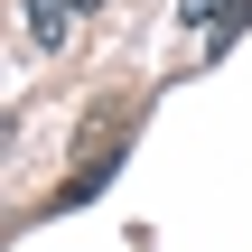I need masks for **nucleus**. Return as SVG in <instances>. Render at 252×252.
I'll return each instance as SVG.
<instances>
[{
  "label": "nucleus",
  "instance_id": "nucleus-1",
  "mask_svg": "<svg viewBox=\"0 0 252 252\" xmlns=\"http://www.w3.org/2000/svg\"><path fill=\"white\" fill-rule=\"evenodd\" d=\"M122 131H131V103H94V122H84V168L56 187V206H47V215H65V206H94V196H103V178L122 168Z\"/></svg>",
  "mask_w": 252,
  "mask_h": 252
},
{
  "label": "nucleus",
  "instance_id": "nucleus-2",
  "mask_svg": "<svg viewBox=\"0 0 252 252\" xmlns=\"http://www.w3.org/2000/svg\"><path fill=\"white\" fill-rule=\"evenodd\" d=\"M75 19H84L75 0H28V28H37V47H65V37H75Z\"/></svg>",
  "mask_w": 252,
  "mask_h": 252
},
{
  "label": "nucleus",
  "instance_id": "nucleus-3",
  "mask_svg": "<svg viewBox=\"0 0 252 252\" xmlns=\"http://www.w3.org/2000/svg\"><path fill=\"white\" fill-rule=\"evenodd\" d=\"M215 9H224V0H178V19H196V28H206Z\"/></svg>",
  "mask_w": 252,
  "mask_h": 252
},
{
  "label": "nucleus",
  "instance_id": "nucleus-4",
  "mask_svg": "<svg viewBox=\"0 0 252 252\" xmlns=\"http://www.w3.org/2000/svg\"><path fill=\"white\" fill-rule=\"evenodd\" d=\"M75 9H94V0H75Z\"/></svg>",
  "mask_w": 252,
  "mask_h": 252
}]
</instances>
